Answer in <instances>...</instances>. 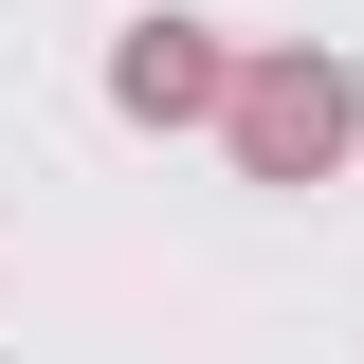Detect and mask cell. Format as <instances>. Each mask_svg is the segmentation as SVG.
Returning a JSON list of instances; mask_svg holds the SVG:
<instances>
[{
    "label": "cell",
    "mask_w": 364,
    "mask_h": 364,
    "mask_svg": "<svg viewBox=\"0 0 364 364\" xmlns=\"http://www.w3.org/2000/svg\"><path fill=\"white\" fill-rule=\"evenodd\" d=\"M346 146V73H255V164H328Z\"/></svg>",
    "instance_id": "6da1fadb"
}]
</instances>
